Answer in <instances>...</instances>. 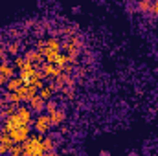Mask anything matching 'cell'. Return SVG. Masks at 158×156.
I'll list each match as a JSON object with an SVG mask.
<instances>
[{
  "label": "cell",
  "instance_id": "1",
  "mask_svg": "<svg viewBox=\"0 0 158 156\" xmlns=\"http://www.w3.org/2000/svg\"><path fill=\"white\" fill-rule=\"evenodd\" d=\"M42 136L44 134H30V138L22 143V154L26 156H42L44 149H42Z\"/></svg>",
  "mask_w": 158,
  "mask_h": 156
},
{
  "label": "cell",
  "instance_id": "2",
  "mask_svg": "<svg viewBox=\"0 0 158 156\" xmlns=\"http://www.w3.org/2000/svg\"><path fill=\"white\" fill-rule=\"evenodd\" d=\"M31 134V127L30 125H20V127H15L9 130V136L15 143H24Z\"/></svg>",
  "mask_w": 158,
  "mask_h": 156
},
{
  "label": "cell",
  "instance_id": "3",
  "mask_svg": "<svg viewBox=\"0 0 158 156\" xmlns=\"http://www.w3.org/2000/svg\"><path fill=\"white\" fill-rule=\"evenodd\" d=\"M33 125H35V132H39V134H48L50 130H52V121H50V114L46 112H39L37 117H35V121H33Z\"/></svg>",
  "mask_w": 158,
  "mask_h": 156
},
{
  "label": "cell",
  "instance_id": "4",
  "mask_svg": "<svg viewBox=\"0 0 158 156\" xmlns=\"http://www.w3.org/2000/svg\"><path fill=\"white\" fill-rule=\"evenodd\" d=\"M17 92H19L20 99H22L24 103H28L33 96H37V94H39V88H37L35 84H31V83H24V84H22Z\"/></svg>",
  "mask_w": 158,
  "mask_h": 156
},
{
  "label": "cell",
  "instance_id": "5",
  "mask_svg": "<svg viewBox=\"0 0 158 156\" xmlns=\"http://www.w3.org/2000/svg\"><path fill=\"white\" fill-rule=\"evenodd\" d=\"M40 68L44 72V77L48 79H57L63 74V66H59L57 63H44V64H40Z\"/></svg>",
  "mask_w": 158,
  "mask_h": 156
},
{
  "label": "cell",
  "instance_id": "6",
  "mask_svg": "<svg viewBox=\"0 0 158 156\" xmlns=\"http://www.w3.org/2000/svg\"><path fill=\"white\" fill-rule=\"evenodd\" d=\"M55 147H57L55 134H52V130H50L48 134L42 136V149H44V153H48V154H55Z\"/></svg>",
  "mask_w": 158,
  "mask_h": 156
},
{
  "label": "cell",
  "instance_id": "7",
  "mask_svg": "<svg viewBox=\"0 0 158 156\" xmlns=\"http://www.w3.org/2000/svg\"><path fill=\"white\" fill-rule=\"evenodd\" d=\"M17 114H19L20 121H22L24 125H31V123H33V110H31L30 107L19 103V107H17Z\"/></svg>",
  "mask_w": 158,
  "mask_h": 156
},
{
  "label": "cell",
  "instance_id": "8",
  "mask_svg": "<svg viewBox=\"0 0 158 156\" xmlns=\"http://www.w3.org/2000/svg\"><path fill=\"white\" fill-rule=\"evenodd\" d=\"M66 119V110L57 107L53 112H50V121H52V127H61Z\"/></svg>",
  "mask_w": 158,
  "mask_h": 156
},
{
  "label": "cell",
  "instance_id": "9",
  "mask_svg": "<svg viewBox=\"0 0 158 156\" xmlns=\"http://www.w3.org/2000/svg\"><path fill=\"white\" fill-rule=\"evenodd\" d=\"M24 59L30 61V63H33V64H40V63H44V53L39 51L37 48H35V50H28V51L24 53Z\"/></svg>",
  "mask_w": 158,
  "mask_h": 156
},
{
  "label": "cell",
  "instance_id": "10",
  "mask_svg": "<svg viewBox=\"0 0 158 156\" xmlns=\"http://www.w3.org/2000/svg\"><path fill=\"white\" fill-rule=\"evenodd\" d=\"M28 107H30V109H31L33 112H37V114H39V112H44L46 101H44V99L40 97L39 94H37V96H33V97H31V99L28 101Z\"/></svg>",
  "mask_w": 158,
  "mask_h": 156
},
{
  "label": "cell",
  "instance_id": "11",
  "mask_svg": "<svg viewBox=\"0 0 158 156\" xmlns=\"http://www.w3.org/2000/svg\"><path fill=\"white\" fill-rule=\"evenodd\" d=\"M0 72H2L7 79L13 77V76H17V68L13 66V63H7V59L0 63Z\"/></svg>",
  "mask_w": 158,
  "mask_h": 156
},
{
  "label": "cell",
  "instance_id": "12",
  "mask_svg": "<svg viewBox=\"0 0 158 156\" xmlns=\"http://www.w3.org/2000/svg\"><path fill=\"white\" fill-rule=\"evenodd\" d=\"M24 84V81L19 77V76H13V77L7 79V83H6V90H9V92H15V90H19L20 86Z\"/></svg>",
  "mask_w": 158,
  "mask_h": 156
},
{
  "label": "cell",
  "instance_id": "13",
  "mask_svg": "<svg viewBox=\"0 0 158 156\" xmlns=\"http://www.w3.org/2000/svg\"><path fill=\"white\" fill-rule=\"evenodd\" d=\"M53 92H55V90H53L52 83H50V84H44L42 88H39V96L42 97V99H44V101L52 99V97H53Z\"/></svg>",
  "mask_w": 158,
  "mask_h": 156
},
{
  "label": "cell",
  "instance_id": "14",
  "mask_svg": "<svg viewBox=\"0 0 158 156\" xmlns=\"http://www.w3.org/2000/svg\"><path fill=\"white\" fill-rule=\"evenodd\" d=\"M138 4H136V9H138V13H151V4H153V0H136Z\"/></svg>",
  "mask_w": 158,
  "mask_h": 156
},
{
  "label": "cell",
  "instance_id": "15",
  "mask_svg": "<svg viewBox=\"0 0 158 156\" xmlns=\"http://www.w3.org/2000/svg\"><path fill=\"white\" fill-rule=\"evenodd\" d=\"M44 48H50V50H55V51H61V42L57 37H50L46 39V46Z\"/></svg>",
  "mask_w": 158,
  "mask_h": 156
},
{
  "label": "cell",
  "instance_id": "16",
  "mask_svg": "<svg viewBox=\"0 0 158 156\" xmlns=\"http://www.w3.org/2000/svg\"><path fill=\"white\" fill-rule=\"evenodd\" d=\"M4 97H6L9 103H22V99H20V96H19V92H17V90H15V92H9V90H6Z\"/></svg>",
  "mask_w": 158,
  "mask_h": 156
},
{
  "label": "cell",
  "instance_id": "17",
  "mask_svg": "<svg viewBox=\"0 0 158 156\" xmlns=\"http://www.w3.org/2000/svg\"><path fill=\"white\" fill-rule=\"evenodd\" d=\"M6 50H7V53H11V55H19V51H20V42H19V40L9 42V44L6 46Z\"/></svg>",
  "mask_w": 158,
  "mask_h": 156
},
{
  "label": "cell",
  "instance_id": "18",
  "mask_svg": "<svg viewBox=\"0 0 158 156\" xmlns=\"http://www.w3.org/2000/svg\"><path fill=\"white\" fill-rule=\"evenodd\" d=\"M24 64H26L24 55H15V57H13V66H15L17 70H22V68H24Z\"/></svg>",
  "mask_w": 158,
  "mask_h": 156
},
{
  "label": "cell",
  "instance_id": "19",
  "mask_svg": "<svg viewBox=\"0 0 158 156\" xmlns=\"http://www.w3.org/2000/svg\"><path fill=\"white\" fill-rule=\"evenodd\" d=\"M57 107H59V105H57V101H55V99H48V101H46V107H44V112H48V114H50V112H53Z\"/></svg>",
  "mask_w": 158,
  "mask_h": 156
},
{
  "label": "cell",
  "instance_id": "20",
  "mask_svg": "<svg viewBox=\"0 0 158 156\" xmlns=\"http://www.w3.org/2000/svg\"><path fill=\"white\" fill-rule=\"evenodd\" d=\"M9 154H13V156L22 154V143H13V147L9 149Z\"/></svg>",
  "mask_w": 158,
  "mask_h": 156
},
{
  "label": "cell",
  "instance_id": "21",
  "mask_svg": "<svg viewBox=\"0 0 158 156\" xmlns=\"http://www.w3.org/2000/svg\"><path fill=\"white\" fill-rule=\"evenodd\" d=\"M151 13L158 18V0H153V4H151Z\"/></svg>",
  "mask_w": 158,
  "mask_h": 156
},
{
  "label": "cell",
  "instance_id": "22",
  "mask_svg": "<svg viewBox=\"0 0 158 156\" xmlns=\"http://www.w3.org/2000/svg\"><path fill=\"white\" fill-rule=\"evenodd\" d=\"M6 57H7V50H6L4 46H0V63L6 61Z\"/></svg>",
  "mask_w": 158,
  "mask_h": 156
},
{
  "label": "cell",
  "instance_id": "23",
  "mask_svg": "<svg viewBox=\"0 0 158 156\" xmlns=\"http://www.w3.org/2000/svg\"><path fill=\"white\" fill-rule=\"evenodd\" d=\"M61 33H64V35H72V33H74V28H70V26H68V28H61Z\"/></svg>",
  "mask_w": 158,
  "mask_h": 156
},
{
  "label": "cell",
  "instance_id": "24",
  "mask_svg": "<svg viewBox=\"0 0 158 156\" xmlns=\"http://www.w3.org/2000/svg\"><path fill=\"white\" fill-rule=\"evenodd\" d=\"M44 46H46V40H37V46H35V48H37V50H39V51H42V50H44Z\"/></svg>",
  "mask_w": 158,
  "mask_h": 156
},
{
  "label": "cell",
  "instance_id": "25",
  "mask_svg": "<svg viewBox=\"0 0 158 156\" xmlns=\"http://www.w3.org/2000/svg\"><path fill=\"white\" fill-rule=\"evenodd\" d=\"M6 83H7V77L0 72V86H6Z\"/></svg>",
  "mask_w": 158,
  "mask_h": 156
},
{
  "label": "cell",
  "instance_id": "26",
  "mask_svg": "<svg viewBox=\"0 0 158 156\" xmlns=\"http://www.w3.org/2000/svg\"><path fill=\"white\" fill-rule=\"evenodd\" d=\"M0 94H2V86H0Z\"/></svg>",
  "mask_w": 158,
  "mask_h": 156
},
{
  "label": "cell",
  "instance_id": "27",
  "mask_svg": "<svg viewBox=\"0 0 158 156\" xmlns=\"http://www.w3.org/2000/svg\"><path fill=\"white\" fill-rule=\"evenodd\" d=\"M0 110H2V109H0Z\"/></svg>",
  "mask_w": 158,
  "mask_h": 156
}]
</instances>
